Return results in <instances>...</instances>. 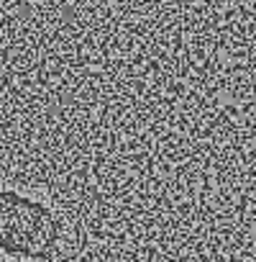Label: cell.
Segmentation results:
<instances>
[{
  "instance_id": "1",
  "label": "cell",
  "mask_w": 256,
  "mask_h": 262,
  "mask_svg": "<svg viewBox=\"0 0 256 262\" xmlns=\"http://www.w3.org/2000/svg\"><path fill=\"white\" fill-rule=\"evenodd\" d=\"M59 242L62 218L49 203L0 188V249L23 259H49Z\"/></svg>"
}]
</instances>
